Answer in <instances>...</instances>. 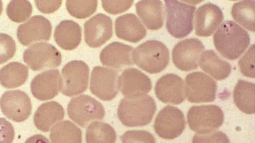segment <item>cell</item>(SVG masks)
I'll use <instances>...</instances> for the list:
<instances>
[{"label":"cell","instance_id":"cell-1","mask_svg":"<svg viewBox=\"0 0 255 143\" xmlns=\"http://www.w3.org/2000/svg\"><path fill=\"white\" fill-rule=\"evenodd\" d=\"M216 50L226 59L235 60L246 51L250 43L249 33L235 22H224L213 36Z\"/></svg>","mask_w":255,"mask_h":143},{"label":"cell","instance_id":"cell-2","mask_svg":"<svg viewBox=\"0 0 255 143\" xmlns=\"http://www.w3.org/2000/svg\"><path fill=\"white\" fill-rule=\"evenodd\" d=\"M156 110L154 100L148 95L135 97H125L120 101L118 117L125 126L134 127L151 122Z\"/></svg>","mask_w":255,"mask_h":143},{"label":"cell","instance_id":"cell-3","mask_svg":"<svg viewBox=\"0 0 255 143\" xmlns=\"http://www.w3.org/2000/svg\"><path fill=\"white\" fill-rule=\"evenodd\" d=\"M134 64L151 74L160 72L169 62V52L162 42L149 40L135 48L131 55Z\"/></svg>","mask_w":255,"mask_h":143},{"label":"cell","instance_id":"cell-4","mask_svg":"<svg viewBox=\"0 0 255 143\" xmlns=\"http://www.w3.org/2000/svg\"><path fill=\"white\" fill-rule=\"evenodd\" d=\"M166 27L174 37L182 38L193 29V20L196 7L177 0H165Z\"/></svg>","mask_w":255,"mask_h":143},{"label":"cell","instance_id":"cell-5","mask_svg":"<svg viewBox=\"0 0 255 143\" xmlns=\"http://www.w3.org/2000/svg\"><path fill=\"white\" fill-rule=\"evenodd\" d=\"M190 128L198 134H206L219 129L223 124L224 115L215 105L193 106L187 115Z\"/></svg>","mask_w":255,"mask_h":143},{"label":"cell","instance_id":"cell-6","mask_svg":"<svg viewBox=\"0 0 255 143\" xmlns=\"http://www.w3.org/2000/svg\"><path fill=\"white\" fill-rule=\"evenodd\" d=\"M89 68L84 62L74 60L63 68L60 75V90L64 95L72 97L84 92L88 87Z\"/></svg>","mask_w":255,"mask_h":143},{"label":"cell","instance_id":"cell-7","mask_svg":"<svg viewBox=\"0 0 255 143\" xmlns=\"http://www.w3.org/2000/svg\"><path fill=\"white\" fill-rule=\"evenodd\" d=\"M67 114L72 121L84 128L91 121L102 120L105 112L101 102L82 94L71 99L67 106Z\"/></svg>","mask_w":255,"mask_h":143},{"label":"cell","instance_id":"cell-8","mask_svg":"<svg viewBox=\"0 0 255 143\" xmlns=\"http://www.w3.org/2000/svg\"><path fill=\"white\" fill-rule=\"evenodd\" d=\"M23 61L33 71H41L58 67L61 54L53 45L45 42L35 43L23 54Z\"/></svg>","mask_w":255,"mask_h":143},{"label":"cell","instance_id":"cell-9","mask_svg":"<svg viewBox=\"0 0 255 143\" xmlns=\"http://www.w3.org/2000/svg\"><path fill=\"white\" fill-rule=\"evenodd\" d=\"M185 95L191 103L213 101L216 96V82L207 74L200 72L188 74L185 79Z\"/></svg>","mask_w":255,"mask_h":143},{"label":"cell","instance_id":"cell-10","mask_svg":"<svg viewBox=\"0 0 255 143\" xmlns=\"http://www.w3.org/2000/svg\"><path fill=\"white\" fill-rule=\"evenodd\" d=\"M119 77L115 70L101 66L94 67L91 74V93L102 100H112L119 90Z\"/></svg>","mask_w":255,"mask_h":143},{"label":"cell","instance_id":"cell-11","mask_svg":"<svg viewBox=\"0 0 255 143\" xmlns=\"http://www.w3.org/2000/svg\"><path fill=\"white\" fill-rule=\"evenodd\" d=\"M153 127L160 138L175 139L181 135L186 127L184 115L178 108L167 105L158 112Z\"/></svg>","mask_w":255,"mask_h":143},{"label":"cell","instance_id":"cell-12","mask_svg":"<svg viewBox=\"0 0 255 143\" xmlns=\"http://www.w3.org/2000/svg\"><path fill=\"white\" fill-rule=\"evenodd\" d=\"M0 107L5 116L16 122L26 120L32 111L30 97L19 89L4 92L0 98Z\"/></svg>","mask_w":255,"mask_h":143},{"label":"cell","instance_id":"cell-13","mask_svg":"<svg viewBox=\"0 0 255 143\" xmlns=\"http://www.w3.org/2000/svg\"><path fill=\"white\" fill-rule=\"evenodd\" d=\"M205 50L202 42L192 38L178 42L173 48L172 61L178 69L188 72L197 69L198 61Z\"/></svg>","mask_w":255,"mask_h":143},{"label":"cell","instance_id":"cell-14","mask_svg":"<svg viewBox=\"0 0 255 143\" xmlns=\"http://www.w3.org/2000/svg\"><path fill=\"white\" fill-rule=\"evenodd\" d=\"M52 25L49 20L41 15H34L26 22L18 26L17 37L24 46L38 42H46L50 38Z\"/></svg>","mask_w":255,"mask_h":143},{"label":"cell","instance_id":"cell-15","mask_svg":"<svg viewBox=\"0 0 255 143\" xmlns=\"http://www.w3.org/2000/svg\"><path fill=\"white\" fill-rule=\"evenodd\" d=\"M84 28L85 41L92 48L101 46L113 35L112 20L103 13L97 14L86 21Z\"/></svg>","mask_w":255,"mask_h":143},{"label":"cell","instance_id":"cell-16","mask_svg":"<svg viewBox=\"0 0 255 143\" xmlns=\"http://www.w3.org/2000/svg\"><path fill=\"white\" fill-rule=\"evenodd\" d=\"M119 90L125 97H135L148 93L152 88L150 78L133 68L125 69L119 77Z\"/></svg>","mask_w":255,"mask_h":143},{"label":"cell","instance_id":"cell-17","mask_svg":"<svg viewBox=\"0 0 255 143\" xmlns=\"http://www.w3.org/2000/svg\"><path fill=\"white\" fill-rule=\"evenodd\" d=\"M154 90L157 98L163 103L178 105L185 98L184 81L174 73L162 76L157 81Z\"/></svg>","mask_w":255,"mask_h":143},{"label":"cell","instance_id":"cell-18","mask_svg":"<svg viewBox=\"0 0 255 143\" xmlns=\"http://www.w3.org/2000/svg\"><path fill=\"white\" fill-rule=\"evenodd\" d=\"M223 19V13L218 6L211 2L202 5L195 14L196 35L205 37L210 36Z\"/></svg>","mask_w":255,"mask_h":143},{"label":"cell","instance_id":"cell-19","mask_svg":"<svg viewBox=\"0 0 255 143\" xmlns=\"http://www.w3.org/2000/svg\"><path fill=\"white\" fill-rule=\"evenodd\" d=\"M60 75L58 70H49L37 74L30 83L33 96L40 101L53 99L60 90Z\"/></svg>","mask_w":255,"mask_h":143},{"label":"cell","instance_id":"cell-20","mask_svg":"<svg viewBox=\"0 0 255 143\" xmlns=\"http://www.w3.org/2000/svg\"><path fill=\"white\" fill-rule=\"evenodd\" d=\"M133 48L128 45L113 42L106 46L100 54L103 65L122 70L134 65L131 58Z\"/></svg>","mask_w":255,"mask_h":143},{"label":"cell","instance_id":"cell-21","mask_svg":"<svg viewBox=\"0 0 255 143\" xmlns=\"http://www.w3.org/2000/svg\"><path fill=\"white\" fill-rule=\"evenodd\" d=\"M117 36L131 43H137L145 37L146 30L133 13H126L117 17L115 21Z\"/></svg>","mask_w":255,"mask_h":143},{"label":"cell","instance_id":"cell-22","mask_svg":"<svg viewBox=\"0 0 255 143\" xmlns=\"http://www.w3.org/2000/svg\"><path fill=\"white\" fill-rule=\"evenodd\" d=\"M136 12L144 25L149 30H156L164 22V10L161 0H140L135 3Z\"/></svg>","mask_w":255,"mask_h":143},{"label":"cell","instance_id":"cell-23","mask_svg":"<svg viewBox=\"0 0 255 143\" xmlns=\"http://www.w3.org/2000/svg\"><path fill=\"white\" fill-rule=\"evenodd\" d=\"M64 110L59 103L51 101L42 103L35 111L33 122L36 128L43 132H48L64 117Z\"/></svg>","mask_w":255,"mask_h":143},{"label":"cell","instance_id":"cell-24","mask_svg":"<svg viewBox=\"0 0 255 143\" xmlns=\"http://www.w3.org/2000/svg\"><path fill=\"white\" fill-rule=\"evenodd\" d=\"M54 38L56 44L65 50H72L80 44L82 29L77 22L72 20H64L56 27Z\"/></svg>","mask_w":255,"mask_h":143},{"label":"cell","instance_id":"cell-25","mask_svg":"<svg viewBox=\"0 0 255 143\" xmlns=\"http://www.w3.org/2000/svg\"><path fill=\"white\" fill-rule=\"evenodd\" d=\"M198 64L204 72L216 80L227 78L231 72L230 64L213 50H208L203 53Z\"/></svg>","mask_w":255,"mask_h":143},{"label":"cell","instance_id":"cell-26","mask_svg":"<svg viewBox=\"0 0 255 143\" xmlns=\"http://www.w3.org/2000/svg\"><path fill=\"white\" fill-rule=\"evenodd\" d=\"M28 76V68L24 65L12 62L0 70V83L6 88H14L23 85Z\"/></svg>","mask_w":255,"mask_h":143},{"label":"cell","instance_id":"cell-27","mask_svg":"<svg viewBox=\"0 0 255 143\" xmlns=\"http://www.w3.org/2000/svg\"><path fill=\"white\" fill-rule=\"evenodd\" d=\"M234 101L242 112L253 114L255 113V83L240 79L233 92Z\"/></svg>","mask_w":255,"mask_h":143},{"label":"cell","instance_id":"cell-28","mask_svg":"<svg viewBox=\"0 0 255 143\" xmlns=\"http://www.w3.org/2000/svg\"><path fill=\"white\" fill-rule=\"evenodd\" d=\"M49 138L51 143H82V131L69 120L56 124L52 128Z\"/></svg>","mask_w":255,"mask_h":143},{"label":"cell","instance_id":"cell-29","mask_svg":"<svg viewBox=\"0 0 255 143\" xmlns=\"http://www.w3.org/2000/svg\"><path fill=\"white\" fill-rule=\"evenodd\" d=\"M117 134L114 129L106 123L94 121L86 132V143H115Z\"/></svg>","mask_w":255,"mask_h":143},{"label":"cell","instance_id":"cell-30","mask_svg":"<svg viewBox=\"0 0 255 143\" xmlns=\"http://www.w3.org/2000/svg\"><path fill=\"white\" fill-rule=\"evenodd\" d=\"M254 0L240 1L234 3L232 8L233 18L248 30L255 31Z\"/></svg>","mask_w":255,"mask_h":143},{"label":"cell","instance_id":"cell-31","mask_svg":"<svg viewBox=\"0 0 255 143\" xmlns=\"http://www.w3.org/2000/svg\"><path fill=\"white\" fill-rule=\"evenodd\" d=\"M6 12L11 20L20 23L30 17L32 12V6L27 0H11L7 5Z\"/></svg>","mask_w":255,"mask_h":143},{"label":"cell","instance_id":"cell-32","mask_svg":"<svg viewBox=\"0 0 255 143\" xmlns=\"http://www.w3.org/2000/svg\"><path fill=\"white\" fill-rule=\"evenodd\" d=\"M97 0H67L66 9L73 17L85 19L92 15L96 10Z\"/></svg>","mask_w":255,"mask_h":143},{"label":"cell","instance_id":"cell-33","mask_svg":"<svg viewBox=\"0 0 255 143\" xmlns=\"http://www.w3.org/2000/svg\"><path fill=\"white\" fill-rule=\"evenodd\" d=\"M16 44L13 39L9 35L0 33V64H3L14 55Z\"/></svg>","mask_w":255,"mask_h":143},{"label":"cell","instance_id":"cell-34","mask_svg":"<svg viewBox=\"0 0 255 143\" xmlns=\"http://www.w3.org/2000/svg\"><path fill=\"white\" fill-rule=\"evenodd\" d=\"M123 143H156L154 136L145 130H129L121 137Z\"/></svg>","mask_w":255,"mask_h":143},{"label":"cell","instance_id":"cell-35","mask_svg":"<svg viewBox=\"0 0 255 143\" xmlns=\"http://www.w3.org/2000/svg\"><path fill=\"white\" fill-rule=\"evenodd\" d=\"M254 44H253L239 61L240 71L245 76L255 77Z\"/></svg>","mask_w":255,"mask_h":143},{"label":"cell","instance_id":"cell-36","mask_svg":"<svg viewBox=\"0 0 255 143\" xmlns=\"http://www.w3.org/2000/svg\"><path fill=\"white\" fill-rule=\"evenodd\" d=\"M192 143H230L227 136L221 131H213L206 134H196Z\"/></svg>","mask_w":255,"mask_h":143},{"label":"cell","instance_id":"cell-37","mask_svg":"<svg viewBox=\"0 0 255 143\" xmlns=\"http://www.w3.org/2000/svg\"><path fill=\"white\" fill-rule=\"evenodd\" d=\"M103 9L108 13L117 14L128 10L133 0H102Z\"/></svg>","mask_w":255,"mask_h":143},{"label":"cell","instance_id":"cell-38","mask_svg":"<svg viewBox=\"0 0 255 143\" xmlns=\"http://www.w3.org/2000/svg\"><path fill=\"white\" fill-rule=\"evenodd\" d=\"M12 124L4 118H0V143H12L14 138Z\"/></svg>","mask_w":255,"mask_h":143},{"label":"cell","instance_id":"cell-39","mask_svg":"<svg viewBox=\"0 0 255 143\" xmlns=\"http://www.w3.org/2000/svg\"><path fill=\"white\" fill-rule=\"evenodd\" d=\"M61 0H35L38 9L42 13L49 14L55 12L61 6Z\"/></svg>","mask_w":255,"mask_h":143},{"label":"cell","instance_id":"cell-40","mask_svg":"<svg viewBox=\"0 0 255 143\" xmlns=\"http://www.w3.org/2000/svg\"><path fill=\"white\" fill-rule=\"evenodd\" d=\"M24 143H50V142L43 135L37 134L28 138Z\"/></svg>","mask_w":255,"mask_h":143},{"label":"cell","instance_id":"cell-41","mask_svg":"<svg viewBox=\"0 0 255 143\" xmlns=\"http://www.w3.org/2000/svg\"><path fill=\"white\" fill-rule=\"evenodd\" d=\"M2 11V3L1 0H0V15L1 14Z\"/></svg>","mask_w":255,"mask_h":143}]
</instances>
